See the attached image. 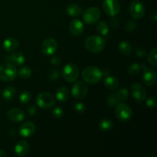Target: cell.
Masks as SVG:
<instances>
[{
	"mask_svg": "<svg viewBox=\"0 0 157 157\" xmlns=\"http://www.w3.org/2000/svg\"><path fill=\"white\" fill-rule=\"evenodd\" d=\"M84 45L87 50H88L91 53H99L105 48V38L99 35H92L86 38L84 41Z\"/></svg>",
	"mask_w": 157,
	"mask_h": 157,
	"instance_id": "1",
	"label": "cell"
},
{
	"mask_svg": "<svg viewBox=\"0 0 157 157\" xmlns=\"http://www.w3.org/2000/svg\"><path fill=\"white\" fill-rule=\"evenodd\" d=\"M81 76L85 82L90 84H95L101 81L103 74L102 71L98 67L89 66L83 71Z\"/></svg>",
	"mask_w": 157,
	"mask_h": 157,
	"instance_id": "2",
	"label": "cell"
},
{
	"mask_svg": "<svg viewBox=\"0 0 157 157\" xmlns=\"http://www.w3.org/2000/svg\"><path fill=\"white\" fill-rule=\"evenodd\" d=\"M18 71L15 65L5 63L0 65V79L3 81H12L16 78Z\"/></svg>",
	"mask_w": 157,
	"mask_h": 157,
	"instance_id": "3",
	"label": "cell"
},
{
	"mask_svg": "<svg viewBox=\"0 0 157 157\" xmlns=\"http://www.w3.org/2000/svg\"><path fill=\"white\" fill-rule=\"evenodd\" d=\"M61 74L66 81L73 83L75 82L79 77V70L75 64L69 63L63 67Z\"/></svg>",
	"mask_w": 157,
	"mask_h": 157,
	"instance_id": "4",
	"label": "cell"
},
{
	"mask_svg": "<svg viewBox=\"0 0 157 157\" xmlns=\"http://www.w3.org/2000/svg\"><path fill=\"white\" fill-rule=\"evenodd\" d=\"M37 105L42 109H49L55 104V98L52 94L43 92L36 98Z\"/></svg>",
	"mask_w": 157,
	"mask_h": 157,
	"instance_id": "5",
	"label": "cell"
},
{
	"mask_svg": "<svg viewBox=\"0 0 157 157\" xmlns=\"http://www.w3.org/2000/svg\"><path fill=\"white\" fill-rule=\"evenodd\" d=\"M115 114L117 118L121 122H127L132 117V110L130 106L124 103L118 104L115 109Z\"/></svg>",
	"mask_w": 157,
	"mask_h": 157,
	"instance_id": "6",
	"label": "cell"
},
{
	"mask_svg": "<svg viewBox=\"0 0 157 157\" xmlns=\"http://www.w3.org/2000/svg\"><path fill=\"white\" fill-rule=\"evenodd\" d=\"M82 17L87 24H95L101 18V11L97 7H90L84 11Z\"/></svg>",
	"mask_w": 157,
	"mask_h": 157,
	"instance_id": "7",
	"label": "cell"
},
{
	"mask_svg": "<svg viewBox=\"0 0 157 157\" xmlns=\"http://www.w3.org/2000/svg\"><path fill=\"white\" fill-rule=\"evenodd\" d=\"M41 52L44 55H53L58 49V42L53 38H47L43 41L41 46Z\"/></svg>",
	"mask_w": 157,
	"mask_h": 157,
	"instance_id": "8",
	"label": "cell"
},
{
	"mask_svg": "<svg viewBox=\"0 0 157 157\" xmlns=\"http://www.w3.org/2000/svg\"><path fill=\"white\" fill-rule=\"evenodd\" d=\"M145 6L138 0H134L131 2L130 6V13L135 19H140L145 15Z\"/></svg>",
	"mask_w": 157,
	"mask_h": 157,
	"instance_id": "9",
	"label": "cell"
},
{
	"mask_svg": "<svg viewBox=\"0 0 157 157\" xmlns=\"http://www.w3.org/2000/svg\"><path fill=\"white\" fill-rule=\"evenodd\" d=\"M142 69H144V73H143V82L147 87H152V86L155 85L156 82L157 76L156 73L153 69L148 68V67H145L144 64L141 65Z\"/></svg>",
	"mask_w": 157,
	"mask_h": 157,
	"instance_id": "10",
	"label": "cell"
},
{
	"mask_svg": "<svg viewBox=\"0 0 157 157\" xmlns=\"http://www.w3.org/2000/svg\"><path fill=\"white\" fill-rule=\"evenodd\" d=\"M103 9L107 15L114 17L121 11V5L117 0H104Z\"/></svg>",
	"mask_w": 157,
	"mask_h": 157,
	"instance_id": "11",
	"label": "cell"
},
{
	"mask_svg": "<svg viewBox=\"0 0 157 157\" xmlns=\"http://www.w3.org/2000/svg\"><path fill=\"white\" fill-rule=\"evenodd\" d=\"M88 92V87L87 84L83 81H78L73 85L71 89V94L76 99H83L85 98Z\"/></svg>",
	"mask_w": 157,
	"mask_h": 157,
	"instance_id": "12",
	"label": "cell"
},
{
	"mask_svg": "<svg viewBox=\"0 0 157 157\" xmlns=\"http://www.w3.org/2000/svg\"><path fill=\"white\" fill-rule=\"evenodd\" d=\"M131 90L133 96L136 101H142L145 100L146 96H147V92H146L145 88L139 83H133L131 85Z\"/></svg>",
	"mask_w": 157,
	"mask_h": 157,
	"instance_id": "13",
	"label": "cell"
},
{
	"mask_svg": "<svg viewBox=\"0 0 157 157\" xmlns=\"http://www.w3.org/2000/svg\"><path fill=\"white\" fill-rule=\"evenodd\" d=\"M5 61L15 66H21L25 63V58L21 52H15V53H12L6 56Z\"/></svg>",
	"mask_w": 157,
	"mask_h": 157,
	"instance_id": "14",
	"label": "cell"
},
{
	"mask_svg": "<svg viewBox=\"0 0 157 157\" xmlns=\"http://www.w3.org/2000/svg\"><path fill=\"white\" fill-rule=\"evenodd\" d=\"M35 132V125L31 121L23 123L19 128V133L23 137H29Z\"/></svg>",
	"mask_w": 157,
	"mask_h": 157,
	"instance_id": "15",
	"label": "cell"
},
{
	"mask_svg": "<svg viewBox=\"0 0 157 157\" xmlns=\"http://www.w3.org/2000/svg\"><path fill=\"white\" fill-rule=\"evenodd\" d=\"M84 30V25L79 19L72 20L69 25V31L74 36H80Z\"/></svg>",
	"mask_w": 157,
	"mask_h": 157,
	"instance_id": "16",
	"label": "cell"
},
{
	"mask_svg": "<svg viewBox=\"0 0 157 157\" xmlns=\"http://www.w3.org/2000/svg\"><path fill=\"white\" fill-rule=\"evenodd\" d=\"M29 144L25 140H20L15 144V153L18 156L23 157L27 156L29 153Z\"/></svg>",
	"mask_w": 157,
	"mask_h": 157,
	"instance_id": "17",
	"label": "cell"
},
{
	"mask_svg": "<svg viewBox=\"0 0 157 157\" xmlns=\"http://www.w3.org/2000/svg\"><path fill=\"white\" fill-rule=\"evenodd\" d=\"M7 117L10 121L13 122H21L25 119V113L21 109L13 107L7 113Z\"/></svg>",
	"mask_w": 157,
	"mask_h": 157,
	"instance_id": "18",
	"label": "cell"
},
{
	"mask_svg": "<svg viewBox=\"0 0 157 157\" xmlns=\"http://www.w3.org/2000/svg\"><path fill=\"white\" fill-rule=\"evenodd\" d=\"M2 47L6 52H13L18 47V41L15 38H8L4 40L2 43Z\"/></svg>",
	"mask_w": 157,
	"mask_h": 157,
	"instance_id": "19",
	"label": "cell"
},
{
	"mask_svg": "<svg viewBox=\"0 0 157 157\" xmlns=\"http://www.w3.org/2000/svg\"><path fill=\"white\" fill-rule=\"evenodd\" d=\"M104 85L106 86L107 88H108L110 90H117L119 87V81L116 77L113 76H106L104 79Z\"/></svg>",
	"mask_w": 157,
	"mask_h": 157,
	"instance_id": "20",
	"label": "cell"
},
{
	"mask_svg": "<svg viewBox=\"0 0 157 157\" xmlns=\"http://www.w3.org/2000/svg\"><path fill=\"white\" fill-rule=\"evenodd\" d=\"M16 95V89L12 86H9L4 90L2 93V98L6 101H12Z\"/></svg>",
	"mask_w": 157,
	"mask_h": 157,
	"instance_id": "21",
	"label": "cell"
},
{
	"mask_svg": "<svg viewBox=\"0 0 157 157\" xmlns=\"http://www.w3.org/2000/svg\"><path fill=\"white\" fill-rule=\"evenodd\" d=\"M69 98V90L66 87H61L57 90L56 98L61 102H64Z\"/></svg>",
	"mask_w": 157,
	"mask_h": 157,
	"instance_id": "22",
	"label": "cell"
},
{
	"mask_svg": "<svg viewBox=\"0 0 157 157\" xmlns=\"http://www.w3.org/2000/svg\"><path fill=\"white\" fill-rule=\"evenodd\" d=\"M118 50L122 55H129L132 52L133 46L130 42L127 41H123L118 45Z\"/></svg>",
	"mask_w": 157,
	"mask_h": 157,
	"instance_id": "23",
	"label": "cell"
},
{
	"mask_svg": "<svg viewBox=\"0 0 157 157\" xmlns=\"http://www.w3.org/2000/svg\"><path fill=\"white\" fill-rule=\"evenodd\" d=\"M113 127V121L108 118H104V119L101 120L99 123V128L100 130H102L104 132L109 131L111 130Z\"/></svg>",
	"mask_w": 157,
	"mask_h": 157,
	"instance_id": "24",
	"label": "cell"
},
{
	"mask_svg": "<svg viewBox=\"0 0 157 157\" xmlns=\"http://www.w3.org/2000/svg\"><path fill=\"white\" fill-rule=\"evenodd\" d=\"M81 8L77 4H71L67 6V12L70 16L78 17L81 14Z\"/></svg>",
	"mask_w": 157,
	"mask_h": 157,
	"instance_id": "25",
	"label": "cell"
},
{
	"mask_svg": "<svg viewBox=\"0 0 157 157\" xmlns=\"http://www.w3.org/2000/svg\"><path fill=\"white\" fill-rule=\"evenodd\" d=\"M119 104H121V101L118 99L116 93L110 94L108 95L107 98V104L108 107L112 108V107H117Z\"/></svg>",
	"mask_w": 157,
	"mask_h": 157,
	"instance_id": "26",
	"label": "cell"
},
{
	"mask_svg": "<svg viewBox=\"0 0 157 157\" xmlns=\"http://www.w3.org/2000/svg\"><path fill=\"white\" fill-rule=\"evenodd\" d=\"M97 30L102 36H107L109 33L108 25L104 21H101L98 23Z\"/></svg>",
	"mask_w": 157,
	"mask_h": 157,
	"instance_id": "27",
	"label": "cell"
},
{
	"mask_svg": "<svg viewBox=\"0 0 157 157\" xmlns=\"http://www.w3.org/2000/svg\"><path fill=\"white\" fill-rule=\"evenodd\" d=\"M18 75L21 78L27 79V78H30L32 75V69L27 66H24L18 71Z\"/></svg>",
	"mask_w": 157,
	"mask_h": 157,
	"instance_id": "28",
	"label": "cell"
},
{
	"mask_svg": "<svg viewBox=\"0 0 157 157\" xmlns=\"http://www.w3.org/2000/svg\"><path fill=\"white\" fill-rule=\"evenodd\" d=\"M116 94L117 96L119 101H121V103L124 102V101H125L129 97L128 89L125 88V87L121 88L120 90H118L116 92Z\"/></svg>",
	"mask_w": 157,
	"mask_h": 157,
	"instance_id": "29",
	"label": "cell"
},
{
	"mask_svg": "<svg viewBox=\"0 0 157 157\" xmlns=\"http://www.w3.org/2000/svg\"><path fill=\"white\" fill-rule=\"evenodd\" d=\"M32 100V94L29 90H23L19 96V101L21 104H28Z\"/></svg>",
	"mask_w": 157,
	"mask_h": 157,
	"instance_id": "30",
	"label": "cell"
},
{
	"mask_svg": "<svg viewBox=\"0 0 157 157\" xmlns=\"http://www.w3.org/2000/svg\"><path fill=\"white\" fill-rule=\"evenodd\" d=\"M156 53H157V48H154L153 50L150 52L149 54L148 58H147V61L148 62L151 64L153 67H156L157 66V59H156Z\"/></svg>",
	"mask_w": 157,
	"mask_h": 157,
	"instance_id": "31",
	"label": "cell"
},
{
	"mask_svg": "<svg viewBox=\"0 0 157 157\" xmlns=\"http://www.w3.org/2000/svg\"><path fill=\"white\" fill-rule=\"evenodd\" d=\"M142 70L140 64H137V63H133V64H130L127 68L128 73L131 75H136L140 73V71Z\"/></svg>",
	"mask_w": 157,
	"mask_h": 157,
	"instance_id": "32",
	"label": "cell"
},
{
	"mask_svg": "<svg viewBox=\"0 0 157 157\" xmlns=\"http://www.w3.org/2000/svg\"><path fill=\"white\" fill-rule=\"evenodd\" d=\"M52 114L55 118H61L64 115V110L61 107H55L52 109Z\"/></svg>",
	"mask_w": 157,
	"mask_h": 157,
	"instance_id": "33",
	"label": "cell"
},
{
	"mask_svg": "<svg viewBox=\"0 0 157 157\" xmlns=\"http://www.w3.org/2000/svg\"><path fill=\"white\" fill-rule=\"evenodd\" d=\"M74 108H75V111L78 112V113H83L85 112L86 106L85 104L81 102H76L74 105Z\"/></svg>",
	"mask_w": 157,
	"mask_h": 157,
	"instance_id": "34",
	"label": "cell"
},
{
	"mask_svg": "<svg viewBox=\"0 0 157 157\" xmlns=\"http://www.w3.org/2000/svg\"><path fill=\"white\" fill-rule=\"evenodd\" d=\"M136 29V23L133 20H129L125 25V29L127 32H131Z\"/></svg>",
	"mask_w": 157,
	"mask_h": 157,
	"instance_id": "35",
	"label": "cell"
},
{
	"mask_svg": "<svg viewBox=\"0 0 157 157\" xmlns=\"http://www.w3.org/2000/svg\"><path fill=\"white\" fill-rule=\"evenodd\" d=\"M48 77L49 80L51 81H55L59 77V71L57 69H53V70H51L50 71L48 74Z\"/></svg>",
	"mask_w": 157,
	"mask_h": 157,
	"instance_id": "36",
	"label": "cell"
},
{
	"mask_svg": "<svg viewBox=\"0 0 157 157\" xmlns=\"http://www.w3.org/2000/svg\"><path fill=\"white\" fill-rule=\"evenodd\" d=\"M147 107H149L150 108H154L156 106V98H153V97H151V98H149L147 100Z\"/></svg>",
	"mask_w": 157,
	"mask_h": 157,
	"instance_id": "37",
	"label": "cell"
},
{
	"mask_svg": "<svg viewBox=\"0 0 157 157\" xmlns=\"http://www.w3.org/2000/svg\"><path fill=\"white\" fill-rule=\"evenodd\" d=\"M51 64L54 66H58L61 64V58L58 56H55L51 59Z\"/></svg>",
	"mask_w": 157,
	"mask_h": 157,
	"instance_id": "38",
	"label": "cell"
},
{
	"mask_svg": "<svg viewBox=\"0 0 157 157\" xmlns=\"http://www.w3.org/2000/svg\"><path fill=\"white\" fill-rule=\"evenodd\" d=\"M36 112H37V108L36 107H35V106L32 105L28 108V113H29L30 116H34V115H35Z\"/></svg>",
	"mask_w": 157,
	"mask_h": 157,
	"instance_id": "39",
	"label": "cell"
},
{
	"mask_svg": "<svg viewBox=\"0 0 157 157\" xmlns=\"http://www.w3.org/2000/svg\"><path fill=\"white\" fill-rule=\"evenodd\" d=\"M136 56L139 57V58H144V57L146 55V50H144V49H141V48L137 49L136 52Z\"/></svg>",
	"mask_w": 157,
	"mask_h": 157,
	"instance_id": "40",
	"label": "cell"
},
{
	"mask_svg": "<svg viewBox=\"0 0 157 157\" xmlns=\"http://www.w3.org/2000/svg\"><path fill=\"white\" fill-rule=\"evenodd\" d=\"M156 18H157L156 13V12H153V15H151V20L153 21V22H156Z\"/></svg>",
	"mask_w": 157,
	"mask_h": 157,
	"instance_id": "41",
	"label": "cell"
},
{
	"mask_svg": "<svg viewBox=\"0 0 157 157\" xmlns=\"http://www.w3.org/2000/svg\"><path fill=\"white\" fill-rule=\"evenodd\" d=\"M6 156H7V154H6V152L0 149V157H6Z\"/></svg>",
	"mask_w": 157,
	"mask_h": 157,
	"instance_id": "42",
	"label": "cell"
},
{
	"mask_svg": "<svg viewBox=\"0 0 157 157\" xmlns=\"http://www.w3.org/2000/svg\"><path fill=\"white\" fill-rule=\"evenodd\" d=\"M102 74L103 75H104V76H107V75H109V70H107V69H104V70L102 71Z\"/></svg>",
	"mask_w": 157,
	"mask_h": 157,
	"instance_id": "43",
	"label": "cell"
}]
</instances>
